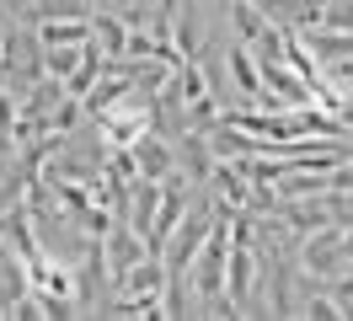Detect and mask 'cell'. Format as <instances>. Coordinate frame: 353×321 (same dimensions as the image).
<instances>
[{
	"instance_id": "6da1fadb",
	"label": "cell",
	"mask_w": 353,
	"mask_h": 321,
	"mask_svg": "<svg viewBox=\"0 0 353 321\" xmlns=\"http://www.w3.org/2000/svg\"><path fill=\"white\" fill-rule=\"evenodd\" d=\"M300 262L310 268V278H332L343 268V225H321V235H310Z\"/></svg>"
},
{
	"instance_id": "7a4b0ae2",
	"label": "cell",
	"mask_w": 353,
	"mask_h": 321,
	"mask_svg": "<svg viewBox=\"0 0 353 321\" xmlns=\"http://www.w3.org/2000/svg\"><path fill=\"white\" fill-rule=\"evenodd\" d=\"M91 27L86 17H59V21H38V48H75V43H86Z\"/></svg>"
},
{
	"instance_id": "3957f363",
	"label": "cell",
	"mask_w": 353,
	"mask_h": 321,
	"mask_svg": "<svg viewBox=\"0 0 353 321\" xmlns=\"http://www.w3.org/2000/svg\"><path fill=\"white\" fill-rule=\"evenodd\" d=\"M230 81H236V91H241L246 102L263 97V75H257V59H252L246 48H230Z\"/></svg>"
},
{
	"instance_id": "277c9868",
	"label": "cell",
	"mask_w": 353,
	"mask_h": 321,
	"mask_svg": "<svg viewBox=\"0 0 353 321\" xmlns=\"http://www.w3.org/2000/svg\"><path fill=\"white\" fill-rule=\"evenodd\" d=\"M11 128H17V102L0 91V155H11V145H17V139H11Z\"/></svg>"
},
{
	"instance_id": "5b68a950",
	"label": "cell",
	"mask_w": 353,
	"mask_h": 321,
	"mask_svg": "<svg viewBox=\"0 0 353 321\" xmlns=\"http://www.w3.org/2000/svg\"><path fill=\"white\" fill-rule=\"evenodd\" d=\"M75 48H81V43H75ZM75 48H43V64H48V75H70V70H75V64H81V54H75Z\"/></svg>"
},
{
	"instance_id": "8992f818",
	"label": "cell",
	"mask_w": 353,
	"mask_h": 321,
	"mask_svg": "<svg viewBox=\"0 0 353 321\" xmlns=\"http://www.w3.org/2000/svg\"><path fill=\"white\" fill-rule=\"evenodd\" d=\"M327 295L337 300V316H353V273H348V278H332Z\"/></svg>"
},
{
	"instance_id": "52a82bcc",
	"label": "cell",
	"mask_w": 353,
	"mask_h": 321,
	"mask_svg": "<svg viewBox=\"0 0 353 321\" xmlns=\"http://www.w3.org/2000/svg\"><path fill=\"white\" fill-rule=\"evenodd\" d=\"M343 262H353V225H343Z\"/></svg>"
}]
</instances>
